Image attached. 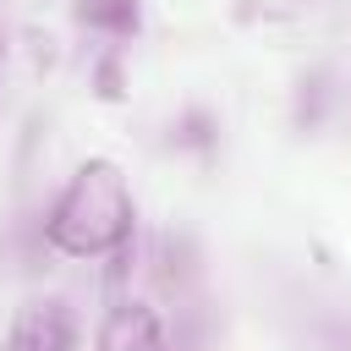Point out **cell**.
<instances>
[{
    "instance_id": "obj_1",
    "label": "cell",
    "mask_w": 351,
    "mask_h": 351,
    "mask_svg": "<svg viewBox=\"0 0 351 351\" xmlns=\"http://www.w3.org/2000/svg\"><path fill=\"white\" fill-rule=\"evenodd\" d=\"M132 219H137V208H132V186H126L121 165L88 159L71 170L55 208L44 214V241L66 258H110V252H126Z\"/></svg>"
},
{
    "instance_id": "obj_2",
    "label": "cell",
    "mask_w": 351,
    "mask_h": 351,
    "mask_svg": "<svg viewBox=\"0 0 351 351\" xmlns=\"http://www.w3.org/2000/svg\"><path fill=\"white\" fill-rule=\"evenodd\" d=\"M99 351H176V346H170V335L148 302L121 296L99 324Z\"/></svg>"
},
{
    "instance_id": "obj_3",
    "label": "cell",
    "mask_w": 351,
    "mask_h": 351,
    "mask_svg": "<svg viewBox=\"0 0 351 351\" xmlns=\"http://www.w3.org/2000/svg\"><path fill=\"white\" fill-rule=\"evenodd\" d=\"M5 351H77V318L66 302H27Z\"/></svg>"
},
{
    "instance_id": "obj_4",
    "label": "cell",
    "mask_w": 351,
    "mask_h": 351,
    "mask_svg": "<svg viewBox=\"0 0 351 351\" xmlns=\"http://www.w3.org/2000/svg\"><path fill=\"white\" fill-rule=\"evenodd\" d=\"M77 16L110 38H132L137 22H143V5L137 0H77Z\"/></svg>"
}]
</instances>
